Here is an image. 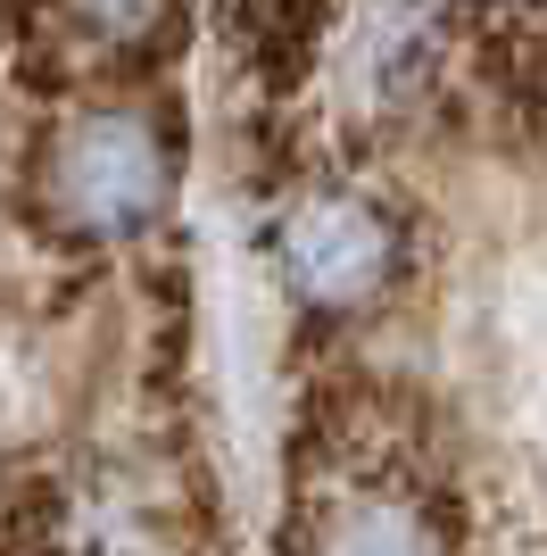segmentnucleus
Masks as SVG:
<instances>
[{"label": "nucleus", "mask_w": 547, "mask_h": 556, "mask_svg": "<svg viewBox=\"0 0 547 556\" xmlns=\"http://www.w3.org/2000/svg\"><path fill=\"white\" fill-rule=\"evenodd\" d=\"M291 556H456V498L390 432H348L298 473Z\"/></svg>", "instance_id": "nucleus-1"}, {"label": "nucleus", "mask_w": 547, "mask_h": 556, "mask_svg": "<svg viewBox=\"0 0 547 556\" xmlns=\"http://www.w3.org/2000/svg\"><path fill=\"white\" fill-rule=\"evenodd\" d=\"M175 200V150L166 125L133 100L67 109L34 150V208L67 241H133Z\"/></svg>", "instance_id": "nucleus-2"}, {"label": "nucleus", "mask_w": 547, "mask_h": 556, "mask_svg": "<svg viewBox=\"0 0 547 556\" xmlns=\"http://www.w3.org/2000/svg\"><path fill=\"white\" fill-rule=\"evenodd\" d=\"M274 275L298 307L348 316L398 275V216L365 191H307L274 216Z\"/></svg>", "instance_id": "nucleus-3"}, {"label": "nucleus", "mask_w": 547, "mask_h": 556, "mask_svg": "<svg viewBox=\"0 0 547 556\" xmlns=\"http://www.w3.org/2000/svg\"><path fill=\"white\" fill-rule=\"evenodd\" d=\"M25 17L67 34L84 59H141L175 25V0H34Z\"/></svg>", "instance_id": "nucleus-4"}, {"label": "nucleus", "mask_w": 547, "mask_h": 556, "mask_svg": "<svg viewBox=\"0 0 547 556\" xmlns=\"http://www.w3.org/2000/svg\"><path fill=\"white\" fill-rule=\"evenodd\" d=\"M539 92H547V50H539Z\"/></svg>", "instance_id": "nucleus-5"}]
</instances>
